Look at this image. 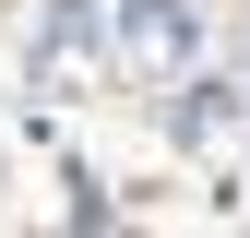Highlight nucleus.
Masks as SVG:
<instances>
[{
	"instance_id": "f257e3e1",
	"label": "nucleus",
	"mask_w": 250,
	"mask_h": 238,
	"mask_svg": "<svg viewBox=\"0 0 250 238\" xmlns=\"http://www.w3.org/2000/svg\"><path fill=\"white\" fill-rule=\"evenodd\" d=\"M191 48H203V0H119V12H107V60L131 83L191 72Z\"/></svg>"
},
{
	"instance_id": "f03ea898",
	"label": "nucleus",
	"mask_w": 250,
	"mask_h": 238,
	"mask_svg": "<svg viewBox=\"0 0 250 238\" xmlns=\"http://www.w3.org/2000/svg\"><path fill=\"white\" fill-rule=\"evenodd\" d=\"M96 0H60V12H48V36H36V96H72V83L83 72H96Z\"/></svg>"
},
{
	"instance_id": "7ed1b4c3",
	"label": "nucleus",
	"mask_w": 250,
	"mask_h": 238,
	"mask_svg": "<svg viewBox=\"0 0 250 238\" xmlns=\"http://www.w3.org/2000/svg\"><path fill=\"white\" fill-rule=\"evenodd\" d=\"M167 131L191 143V155H214V143L238 131V83H214V72H203V83H179V96H167Z\"/></svg>"
}]
</instances>
